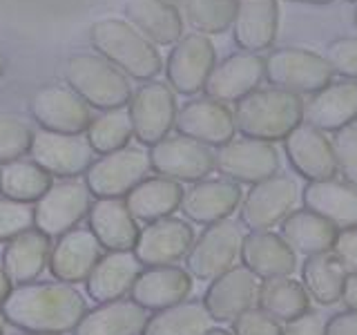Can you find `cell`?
I'll return each instance as SVG.
<instances>
[{
	"label": "cell",
	"mask_w": 357,
	"mask_h": 335,
	"mask_svg": "<svg viewBox=\"0 0 357 335\" xmlns=\"http://www.w3.org/2000/svg\"><path fill=\"white\" fill-rule=\"evenodd\" d=\"M7 322L29 333L74 331L87 313L85 299L70 284H20L3 302Z\"/></svg>",
	"instance_id": "1"
},
{
	"label": "cell",
	"mask_w": 357,
	"mask_h": 335,
	"mask_svg": "<svg viewBox=\"0 0 357 335\" xmlns=\"http://www.w3.org/2000/svg\"><path fill=\"white\" fill-rule=\"evenodd\" d=\"M234 128L241 137L284 141L304 121V100L277 87H257L234 103Z\"/></svg>",
	"instance_id": "2"
},
{
	"label": "cell",
	"mask_w": 357,
	"mask_h": 335,
	"mask_svg": "<svg viewBox=\"0 0 357 335\" xmlns=\"http://www.w3.org/2000/svg\"><path fill=\"white\" fill-rule=\"evenodd\" d=\"M89 40L94 50L114 67L137 81L148 83L163 70V59L154 43L121 18L96 20L89 29Z\"/></svg>",
	"instance_id": "3"
},
{
	"label": "cell",
	"mask_w": 357,
	"mask_h": 335,
	"mask_svg": "<svg viewBox=\"0 0 357 335\" xmlns=\"http://www.w3.org/2000/svg\"><path fill=\"white\" fill-rule=\"evenodd\" d=\"M65 81L89 107L103 112L123 110L134 94L128 76L100 54L70 56L65 63Z\"/></svg>",
	"instance_id": "4"
},
{
	"label": "cell",
	"mask_w": 357,
	"mask_h": 335,
	"mask_svg": "<svg viewBox=\"0 0 357 335\" xmlns=\"http://www.w3.org/2000/svg\"><path fill=\"white\" fill-rule=\"evenodd\" d=\"M264 81L290 94H315L333 83V70L321 54L301 47H279L264 59Z\"/></svg>",
	"instance_id": "5"
},
{
	"label": "cell",
	"mask_w": 357,
	"mask_h": 335,
	"mask_svg": "<svg viewBox=\"0 0 357 335\" xmlns=\"http://www.w3.org/2000/svg\"><path fill=\"white\" fill-rule=\"evenodd\" d=\"M299 199L301 193L295 179L277 172L250 186L239 204V223L250 232L271 230L297 208Z\"/></svg>",
	"instance_id": "6"
},
{
	"label": "cell",
	"mask_w": 357,
	"mask_h": 335,
	"mask_svg": "<svg viewBox=\"0 0 357 335\" xmlns=\"http://www.w3.org/2000/svg\"><path fill=\"white\" fill-rule=\"evenodd\" d=\"M241 241L243 226L239 221L228 217L210 223L199 237H195L192 248L185 255V271L201 282H210L234 266L241 253Z\"/></svg>",
	"instance_id": "7"
},
{
	"label": "cell",
	"mask_w": 357,
	"mask_h": 335,
	"mask_svg": "<svg viewBox=\"0 0 357 335\" xmlns=\"http://www.w3.org/2000/svg\"><path fill=\"white\" fill-rule=\"evenodd\" d=\"M152 170L150 154L143 148H128L103 154L85 172L87 190L98 199H121L139 186Z\"/></svg>",
	"instance_id": "8"
},
{
	"label": "cell",
	"mask_w": 357,
	"mask_h": 335,
	"mask_svg": "<svg viewBox=\"0 0 357 335\" xmlns=\"http://www.w3.org/2000/svg\"><path fill=\"white\" fill-rule=\"evenodd\" d=\"M89 208H92V193L78 179L52 184L36 208H33V226L47 237H61L78 226Z\"/></svg>",
	"instance_id": "9"
},
{
	"label": "cell",
	"mask_w": 357,
	"mask_h": 335,
	"mask_svg": "<svg viewBox=\"0 0 357 335\" xmlns=\"http://www.w3.org/2000/svg\"><path fill=\"white\" fill-rule=\"evenodd\" d=\"M215 170L234 184L255 186L279 172V152L268 141L250 137L230 139L215 154Z\"/></svg>",
	"instance_id": "10"
},
{
	"label": "cell",
	"mask_w": 357,
	"mask_h": 335,
	"mask_svg": "<svg viewBox=\"0 0 357 335\" xmlns=\"http://www.w3.org/2000/svg\"><path fill=\"white\" fill-rule=\"evenodd\" d=\"M130 121L134 137L143 145L159 143L174 128L176 98L170 85L159 81L143 83L130 98Z\"/></svg>",
	"instance_id": "11"
},
{
	"label": "cell",
	"mask_w": 357,
	"mask_h": 335,
	"mask_svg": "<svg viewBox=\"0 0 357 335\" xmlns=\"http://www.w3.org/2000/svg\"><path fill=\"white\" fill-rule=\"evenodd\" d=\"M217 63L215 45L204 34H185L172 45V52L165 63L167 85L183 96L201 92Z\"/></svg>",
	"instance_id": "12"
},
{
	"label": "cell",
	"mask_w": 357,
	"mask_h": 335,
	"mask_svg": "<svg viewBox=\"0 0 357 335\" xmlns=\"http://www.w3.org/2000/svg\"><path fill=\"white\" fill-rule=\"evenodd\" d=\"M150 165L159 177H167L172 181L197 184L215 170V152L208 145L183 134L165 137L150 148Z\"/></svg>",
	"instance_id": "13"
},
{
	"label": "cell",
	"mask_w": 357,
	"mask_h": 335,
	"mask_svg": "<svg viewBox=\"0 0 357 335\" xmlns=\"http://www.w3.org/2000/svg\"><path fill=\"white\" fill-rule=\"evenodd\" d=\"M29 154L50 174L74 179L87 172L94 163V150L81 134H59V132H33Z\"/></svg>",
	"instance_id": "14"
},
{
	"label": "cell",
	"mask_w": 357,
	"mask_h": 335,
	"mask_svg": "<svg viewBox=\"0 0 357 335\" xmlns=\"http://www.w3.org/2000/svg\"><path fill=\"white\" fill-rule=\"evenodd\" d=\"M195 244V230L188 221L178 217H165L159 221L145 223L139 232L134 255L145 266H172L178 260H185Z\"/></svg>",
	"instance_id": "15"
},
{
	"label": "cell",
	"mask_w": 357,
	"mask_h": 335,
	"mask_svg": "<svg viewBox=\"0 0 357 335\" xmlns=\"http://www.w3.org/2000/svg\"><path fill=\"white\" fill-rule=\"evenodd\" d=\"M31 117L47 132L59 134H83L92 123V107L76 92L61 85L43 87L33 94Z\"/></svg>",
	"instance_id": "16"
},
{
	"label": "cell",
	"mask_w": 357,
	"mask_h": 335,
	"mask_svg": "<svg viewBox=\"0 0 357 335\" xmlns=\"http://www.w3.org/2000/svg\"><path fill=\"white\" fill-rule=\"evenodd\" d=\"M174 128L178 134L195 139L208 148H221L234 139V114L226 103L215 98H192L176 110Z\"/></svg>",
	"instance_id": "17"
},
{
	"label": "cell",
	"mask_w": 357,
	"mask_h": 335,
	"mask_svg": "<svg viewBox=\"0 0 357 335\" xmlns=\"http://www.w3.org/2000/svg\"><path fill=\"white\" fill-rule=\"evenodd\" d=\"M284 154L295 174L306 181H326L337 174L333 143L326 134L304 121L284 139Z\"/></svg>",
	"instance_id": "18"
},
{
	"label": "cell",
	"mask_w": 357,
	"mask_h": 335,
	"mask_svg": "<svg viewBox=\"0 0 357 335\" xmlns=\"http://www.w3.org/2000/svg\"><path fill=\"white\" fill-rule=\"evenodd\" d=\"M264 81V59L252 52H234L215 63L204 92L219 103H237L245 94L255 92Z\"/></svg>",
	"instance_id": "19"
},
{
	"label": "cell",
	"mask_w": 357,
	"mask_h": 335,
	"mask_svg": "<svg viewBox=\"0 0 357 335\" xmlns=\"http://www.w3.org/2000/svg\"><path fill=\"white\" fill-rule=\"evenodd\" d=\"M259 277L245 266H232L230 271L210 279L204 293V306L215 322H232L257 302Z\"/></svg>",
	"instance_id": "20"
},
{
	"label": "cell",
	"mask_w": 357,
	"mask_h": 335,
	"mask_svg": "<svg viewBox=\"0 0 357 335\" xmlns=\"http://www.w3.org/2000/svg\"><path fill=\"white\" fill-rule=\"evenodd\" d=\"M241 204V188L230 179H201L195 186H190L188 193H183L181 210L183 217L210 226L228 219L234 210H239Z\"/></svg>",
	"instance_id": "21"
},
{
	"label": "cell",
	"mask_w": 357,
	"mask_h": 335,
	"mask_svg": "<svg viewBox=\"0 0 357 335\" xmlns=\"http://www.w3.org/2000/svg\"><path fill=\"white\" fill-rule=\"evenodd\" d=\"M190 290H192V275L183 268L174 264L152 266L141 271L130 290V299L145 311H163L185 302Z\"/></svg>",
	"instance_id": "22"
},
{
	"label": "cell",
	"mask_w": 357,
	"mask_h": 335,
	"mask_svg": "<svg viewBox=\"0 0 357 335\" xmlns=\"http://www.w3.org/2000/svg\"><path fill=\"white\" fill-rule=\"evenodd\" d=\"M100 244L92 230L74 228L59 237V244L50 253V271L65 284L87 282L89 273L100 260Z\"/></svg>",
	"instance_id": "23"
},
{
	"label": "cell",
	"mask_w": 357,
	"mask_h": 335,
	"mask_svg": "<svg viewBox=\"0 0 357 335\" xmlns=\"http://www.w3.org/2000/svg\"><path fill=\"white\" fill-rule=\"evenodd\" d=\"M357 119V83L333 81L304 103V123L319 132H337Z\"/></svg>",
	"instance_id": "24"
},
{
	"label": "cell",
	"mask_w": 357,
	"mask_h": 335,
	"mask_svg": "<svg viewBox=\"0 0 357 335\" xmlns=\"http://www.w3.org/2000/svg\"><path fill=\"white\" fill-rule=\"evenodd\" d=\"M239 260L241 266H245L259 279L288 277L297 271V255L290 251L282 234L271 230L243 234Z\"/></svg>",
	"instance_id": "25"
},
{
	"label": "cell",
	"mask_w": 357,
	"mask_h": 335,
	"mask_svg": "<svg viewBox=\"0 0 357 335\" xmlns=\"http://www.w3.org/2000/svg\"><path fill=\"white\" fill-rule=\"evenodd\" d=\"M301 204L306 210L331 221L335 228H357V188L326 179V181H308L301 190Z\"/></svg>",
	"instance_id": "26"
},
{
	"label": "cell",
	"mask_w": 357,
	"mask_h": 335,
	"mask_svg": "<svg viewBox=\"0 0 357 335\" xmlns=\"http://www.w3.org/2000/svg\"><path fill=\"white\" fill-rule=\"evenodd\" d=\"M143 271V264L132 251H109L98 260L94 271L87 277V293L98 304L121 299L128 295L137 277Z\"/></svg>",
	"instance_id": "27"
},
{
	"label": "cell",
	"mask_w": 357,
	"mask_h": 335,
	"mask_svg": "<svg viewBox=\"0 0 357 335\" xmlns=\"http://www.w3.org/2000/svg\"><path fill=\"white\" fill-rule=\"evenodd\" d=\"M89 230L107 251H134L139 239L137 219L130 215L123 199H98L87 212Z\"/></svg>",
	"instance_id": "28"
},
{
	"label": "cell",
	"mask_w": 357,
	"mask_h": 335,
	"mask_svg": "<svg viewBox=\"0 0 357 335\" xmlns=\"http://www.w3.org/2000/svg\"><path fill=\"white\" fill-rule=\"evenodd\" d=\"M232 38L241 52H264L277 38L279 7L277 0H239L232 22Z\"/></svg>",
	"instance_id": "29"
},
{
	"label": "cell",
	"mask_w": 357,
	"mask_h": 335,
	"mask_svg": "<svg viewBox=\"0 0 357 335\" xmlns=\"http://www.w3.org/2000/svg\"><path fill=\"white\" fill-rule=\"evenodd\" d=\"M181 199L183 188L178 186V181H172L167 177H145L139 186H134L128 193L126 204L130 215L137 221L152 223L172 217L181 208Z\"/></svg>",
	"instance_id": "30"
},
{
	"label": "cell",
	"mask_w": 357,
	"mask_h": 335,
	"mask_svg": "<svg viewBox=\"0 0 357 335\" xmlns=\"http://www.w3.org/2000/svg\"><path fill=\"white\" fill-rule=\"evenodd\" d=\"M126 16L145 38L156 45H174L183 36V16L167 0H128Z\"/></svg>",
	"instance_id": "31"
},
{
	"label": "cell",
	"mask_w": 357,
	"mask_h": 335,
	"mask_svg": "<svg viewBox=\"0 0 357 335\" xmlns=\"http://www.w3.org/2000/svg\"><path fill=\"white\" fill-rule=\"evenodd\" d=\"M148 311L132 299H114L87 311L76 324L74 335H141Z\"/></svg>",
	"instance_id": "32"
},
{
	"label": "cell",
	"mask_w": 357,
	"mask_h": 335,
	"mask_svg": "<svg viewBox=\"0 0 357 335\" xmlns=\"http://www.w3.org/2000/svg\"><path fill=\"white\" fill-rule=\"evenodd\" d=\"M50 262V237L38 228H29L9 239L3 253V268L11 282L31 284Z\"/></svg>",
	"instance_id": "33"
},
{
	"label": "cell",
	"mask_w": 357,
	"mask_h": 335,
	"mask_svg": "<svg viewBox=\"0 0 357 335\" xmlns=\"http://www.w3.org/2000/svg\"><path fill=\"white\" fill-rule=\"evenodd\" d=\"M279 234L290 246L295 255H319L328 253L337 237V228L324 217L315 215L306 208H295L290 215L279 223Z\"/></svg>",
	"instance_id": "34"
},
{
	"label": "cell",
	"mask_w": 357,
	"mask_h": 335,
	"mask_svg": "<svg viewBox=\"0 0 357 335\" xmlns=\"http://www.w3.org/2000/svg\"><path fill=\"white\" fill-rule=\"evenodd\" d=\"M257 308L271 315L279 324H288L310 311V297L301 282L293 277L259 279L257 288Z\"/></svg>",
	"instance_id": "35"
},
{
	"label": "cell",
	"mask_w": 357,
	"mask_h": 335,
	"mask_svg": "<svg viewBox=\"0 0 357 335\" xmlns=\"http://www.w3.org/2000/svg\"><path fill=\"white\" fill-rule=\"evenodd\" d=\"M346 275L349 273L331 251L310 255L301 264V284L308 297L315 299L319 306H333L342 299Z\"/></svg>",
	"instance_id": "36"
},
{
	"label": "cell",
	"mask_w": 357,
	"mask_h": 335,
	"mask_svg": "<svg viewBox=\"0 0 357 335\" xmlns=\"http://www.w3.org/2000/svg\"><path fill=\"white\" fill-rule=\"evenodd\" d=\"M210 327L212 318L204 302H178L148 318L141 335H204Z\"/></svg>",
	"instance_id": "37"
},
{
	"label": "cell",
	"mask_w": 357,
	"mask_h": 335,
	"mask_svg": "<svg viewBox=\"0 0 357 335\" xmlns=\"http://www.w3.org/2000/svg\"><path fill=\"white\" fill-rule=\"evenodd\" d=\"M52 188V174L33 161H11L0 168V193L5 199L31 204Z\"/></svg>",
	"instance_id": "38"
},
{
	"label": "cell",
	"mask_w": 357,
	"mask_h": 335,
	"mask_svg": "<svg viewBox=\"0 0 357 335\" xmlns=\"http://www.w3.org/2000/svg\"><path fill=\"white\" fill-rule=\"evenodd\" d=\"M183 18L197 34H223L232 27L239 0H178Z\"/></svg>",
	"instance_id": "39"
},
{
	"label": "cell",
	"mask_w": 357,
	"mask_h": 335,
	"mask_svg": "<svg viewBox=\"0 0 357 335\" xmlns=\"http://www.w3.org/2000/svg\"><path fill=\"white\" fill-rule=\"evenodd\" d=\"M134 137L132 121L126 110H109L105 114L92 119L87 128V141L92 150L98 154H109L123 150L130 145V139Z\"/></svg>",
	"instance_id": "40"
},
{
	"label": "cell",
	"mask_w": 357,
	"mask_h": 335,
	"mask_svg": "<svg viewBox=\"0 0 357 335\" xmlns=\"http://www.w3.org/2000/svg\"><path fill=\"white\" fill-rule=\"evenodd\" d=\"M33 130L27 121L11 114H0V165L18 161L31 148Z\"/></svg>",
	"instance_id": "41"
},
{
	"label": "cell",
	"mask_w": 357,
	"mask_h": 335,
	"mask_svg": "<svg viewBox=\"0 0 357 335\" xmlns=\"http://www.w3.org/2000/svg\"><path fill=\"white\" fill-rule=\"evenodd\" d=\"M333 154L337 172L346 184L357 188V123L333 132Z\"/></svg>",
	"instance_id": "42"
},
{
	"label": "cell",
	"mask_w": 357,
	"mask_h": 335,
	"mask_svg": "<svg viewBox=\"0 0 357 335\" xmlns=\"http://www.w3.org/2000/svg\"><path fill=\"white\" fill-rule=\"evenodd\" d=\"M33 226V208L20 201L0 199V241H9Z\"/></svg>",
	"instance_id": "43"
},
{
	"label": "cell",
	"mask_w": 357,
	"mask_h": 335,
	"mask_svg": "<svg viewBox=\"0 0 357 335\" xmlns=\"http://www.w3.org/2000/svg\"><path fill=\"white\" fill-rule=\"evenodd\" d=\"M324 59L328 61L333 74L344 76L346 81L357 83V38L344 36L328 43Z\"/></svg>",
	"instance_id": "44"
},
{
	"label": "cell",
	"mask_w": 357,
	"mask_h": 335,
	"mask_svg": "<svg viewBox=\"0 0 357 335\" xmlns=\"http://www.w3.org/2000/svg\"><path fill=\"white\" fill-rule=\"evenodd\" d=\"M232 335H282L284 327L271 315H266L261 308H248L232 322Z\"/></svg>",
	"instance_id": "45"
},
{
	"label": "cell",
	"mask_w": 357,
	"mask_h": 335,
	"mask_svg": "<svg viewBox=\"0 0 357 335\" xmlns=\"http://www.w3.org/2000/svg\"><path fill=\"white\" fill-rule=\"evenodd\" d=\"M331 253L337 257V262L344 266L346 273H357V228L337 230Z\"/></svg>",
	"instance_id": "46"
},
{
	"label": "cell",
	"mask_w": 357,
	"mask_h": 335,
	"mask_svg": "<svg viewBox=\"0 0 357 335\" xmlns=\"http://www.w3.org/2000/svg\"><path fill=\"white\" fill-rule=\"evenodd\" d=\"M324 327H326V322L321 320L319 313L306 311L304 315H299L297 320L288 322L282 331V335H324Z\"/></svg>",
	"instance_id": "47"
},
{
	"label": "cell",
	"mask_w": 357,
	"mask_h": 335,
	"mask_svg": "<svg viewBox=\"0 0 357 335\" xmlns=\"http://www.w3.org/2000/svg\"><path fill=\"white\" fill-rule=\"evenodd\" d=\"M324 335H357V313L340 311L328 318Z\"/></svg>",
	"instance_id": "48"
},
{
	"label": "cell",
	"mask_w": 357,
	"mask_h": 335,
	"mask_svg": "<svg viewBox=\"0 0 357 335\" xmlns=\"http://www.w3.org/2000/svg\"><path fill=\"white\" fill-rule=\"evenodd\" d=\"M346 311H353L357 313V273L346 275V282H344V290H342V299Z\"/></svg>",
	"instance_id": "49"
},
{
	"label": "cell",
	"mask_w": 357,
	"mask_h": 335,
	"mask_svg": "<svg viewBox=\"0 0 357 335\" xmlns=\"http://www.w3.org/2000/svg\"><path fill=\"white\" fill-rule=\"evenodd\" d=\"M9 293H11V279L5 273V268L0 266V304H3V302L9 297Z\"/></svg>",
	"instance_id": "50"
},
{
	"label": "cell",
	"mask_w": 357,
	"mask_h": 335,
	"mask_svg": "<svg viewBox=\"0 0 357 335\" xmlns=\"http://www.w3.org/2000/svg\"><path fill=\"white\" fill-rule=\"evenodd\" d=\"M288 3H304V5H328L333 0H288Z\"/></svg>",
	"instance_id": "51"
},
{
	"label": "cell",
	"mask_w": 357,
	"mask_h": 335,
	"mask_svg": "<svg viewBox=\"0 0 357 335\" xmlns=\"http://www.w3.org/2000/svg\"><path fill=\"white\" fill-rule=\"evenodd\" d=\"M204 335H232V331H226V329H217V327H210Z\"/></svg>",
	"instance_id": "52"
},
{
	"label": "cell",
	"mask_w": 357,
	"mask_h": 335,
	"mask_svg": "<svg viewBox=\"0 0 357 335\" xmlns=\"http://www.w3.org/2000/svg\"><path fill=\"white\" fill-rule=\"evenodd\" d=\"M5 70H7V59H5V54L0 52V76L5 74Z\"/></svg>",
	"instance_id": "53"
},
{
	"label": "cell",
	"mask_w": 357,
	"mask_h": 335,
	"mask_svg": "<svg viewBox=\"0 0 357 335\" xmlns=\"http://www.w3.org/2000/svg\"><path fill=\"white\" fill-rule=\"evenodd\" d=\"M5 322H7V318H5L3 308H0V335H5Z\"/></svg>",
	"instance_id": "54"
},
{
	"label": "cell",
	"mask_w": 357,
	"mask_h": 335,
	"mask_svg": "<svg viewBox=\"0 0 357 335\" xmlns=\"http://www.w3.org/2000/svg\"><path fill=\"white\" fill-rule=\"evenodd\" d=\"M353 20H355V27H357V7H355V11H353Z\"/></svg>",
	"instance_id": "55"
},
{
	"label": "cell",
	"mask_w": 357,
	"mask_h": 335,
	"mask_svg": "<svg viewBox=\"0 0 357 335\" xmlns=\"http://www.w3.org/2000/svg\"><path fill=\"white\" fill-rule=\"evenodd\" d=\"M167 3H172V5H178V0H167Z\"/></svg>",
	"instance_id": "56"
},
{
	"label": "cell",
	"mask_w": 357,
	"mask_h": 335,
	"mask_svg": "<svg viewBox=\"0 0 357 335\" xmlns=\"http://www.w3.org/2000/svg\"><path fill=\"white\" fill-rule=\"evenodd\" d=\"M33 335H47V333H33Z\"/></svg>",
	"instance_id": "57"
},
{
	"label": "cell",
	"mask_w": 357,
	"mask_h": 335,
	"mask_svg": "<svg viewBox=\"0 0 357 335\" xmlns=\"http://www.w3.org/2000/svg\"><path fill=\"white\" fill-rule=\"evenodd\" d=\"M349 3H357V0H349Z\"/></svg>",
	"instance_id": "58"
}]
</instances>
